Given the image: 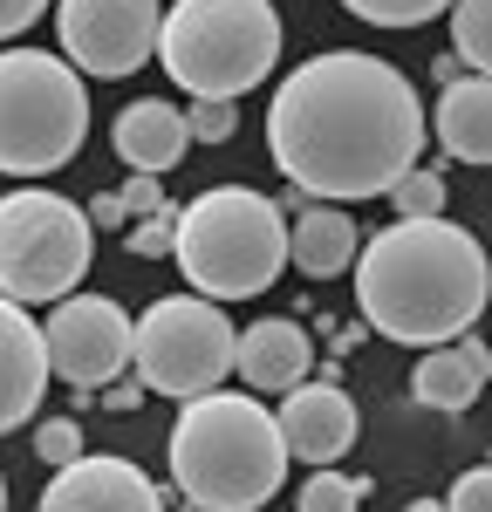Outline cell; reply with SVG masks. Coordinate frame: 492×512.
<instances>
[{
    "instance_id": "9",
    "label": "cell",
    "mask_w": 492,
    "mask_h": 512,
    "mask_svg": "<svg viewBox=\"0 0 492 512\" xmlns=\"http://www.w3.org/2000/svg\"><path fill=\"white\" fill-rule=\"evenodd\" d=\"M158 21H164L158 0H62L55 7L62 62L96 82L137 76L158 55Z\"/></svg>"
},
{
    "instance_id": "7",
    "label": "cell",
    "mask_w": 492,
    "mask_h": 512,
    "mask_svg": "<svg viewBox=\"0 0 492 512\" xmlns=\"http://www.w3.org/2000/svg\"><path fill=\"white\" fill-rule=\"evenodd\" d=\"M96 260V226L76 198L21 185L0 198V294L21 308H55L62 294H76L82 274Z\"/></svg>"
},
{
    "instance_id": "19",
    "label": "cell",
    "mask_w": 492,
    "mask_h": 512,
    "mask_svg": "<svg viewBox=\"0 0 492 512\" xmlns=\"http://www.w3.org/2000/svg\"><path fill=\"white\" fill-rule=\"evenodd\" d=\"M451 41H458V62L486 76L492 62V0H451Z\"/></svg>"
},
{
    "instance_id": "28",
    "label": "cell",
    "mask_w": 492,
    "mask_h": 512,
    "mask_svg": "<svg viewBox=\"0 0 492 512\" xmlns=\"http://www.w3.org/2000/svg\"><path fill=\"white\" fill-rule=\"evenodd\" d=\"M41 14H48V0H0V41H14V35H28Z\"/></svg>"
},
{
    "instance_id": "14",
    "label": "cell",
    "mask_w": 492,
    "mask_h": 512,
    "mask_svg": "<svg viewBox=\"0 0 492 512\" xmlns=\"http://www.w3.org/2000/svg\"><path fill=\"white\" fill-rule=\"evenodd\" d=\"M315 369V342L301 321H253L246 335H233V376L253 396H281Z\"/></svg>"
},
{
    "instance_id": "27",
    "label": "cell",
    "mask_w": 492,
    "mask_h": 512,
    "mask_svg": "<svg viewBox=\"0 0 492 512\" xmlns=\"http://www.w3.org/2000/svg\"><path fill=\"white\" fill-rule=\"evenodd\" d=\"M123 212H130V219H144V212H158L164 205V185L158 178H151V171H130V185H123Z\"/></svg>"
},
{
    "instance_id": "31",
    "label": "cell",
    "mask_w": 492,
    "mask_h": 512,
    "mask_svg": "<svg viewBox=\"0 0 492 512\" xmlns=\"http://www.w3.org/2000/svg\"><path fill=\"white\" fill-rule=\"evenodd\" d=\"M431 76H438V82H458V76H465V62H458V55H438V62H431Z\"/></svg>"
},
{
    "instance_id": "11",
    "label": "cell",
    "mask_w": 492,
    "mask_h": 512,
    "mask_svg": "<svg viewBox=\"0 0 492 512\" xmlns=\"http://www.w3.org/2000/svg\"><path fill=\"white\" fill-rule=\"evenodd\" d=\"M274 424H281V444L287 458H301V465H335L342 451H356V437H363V417H356V403L342 383H294L281 390V410H274Z\"/></svg>"
},
{
    "instance_id": "16",
    "label": "cell",
    "mask_w": 492,
    "mask_h": 512,
    "mask_svg": "<svg viewBox=\"0 0 492 512\" xmlns=\"http://www.w3.org/2000/svg\"><path fill=\"white\" fill-rule=\"evenodd\" d=\"M110 144H117V158L130 164V171H151V178H164L171 164L192 151V130H185V110H171V103H158V96H144V103L117 110V123H110Z\"/></svg>"
},
{
    "instance_id": "25",
    "label": "cell",
    "mask_w": 492,
    "mask_h": 512,
    "mask_svg": "<svg viewBox=\"0 0 492 512\" xmlns=\"http://www.w3.org/2000/svg\"><path fill=\"white\" fill-rule=\"evenodd\" d=\"M35 451L48 458V465H69L82 451V424L76 417H48V424H35Z\"/></svg>"
},
{
    "instance_id": "4",
    "label": "cell",
    "mask_w": 492,
    "mask_h": 512,
    "mask_svg": "<svg viewBox=\"0 0 492 512\" xmlns=\"http://www.w3.org/2000/svg\"><path fill=\"white\" fill-rule=\"evenodd\" d=\"M171 260L205 301H246L287 274V205L246 185H212L171 219Z\"/></svg>"
},
{
    "instance_id": "15",
    "label": "cell",
    "mask_w": 492,
    "mask_h": 512,
    "mask_svg": "<svg viewBox=\"0 0 492 512\" xmlns=\"http://www.w3.org/2000/svg\"><path fill=\"white\" fill-rule=\"evenodd\" d=\"M486 376H492V355H486V342L465 328V335L424 349L417 376H410V396H417L424 410H472L479 390H486Z\"/></svg>"
},
{
    "instance_id": "26",
    "label": "cell",
    "mask_w": 492,
    "mask_h": 512,
    "mask_svg": "<svg viewBox=\"0 0 492 512\" xmlns=\"http://www.w3.org/2000/svg\"><path fill=\"white\" fill-rule=\"evenodd\" d=\"M486 499H492V472H486V465H472V472H465V478H458V485L445 492V506H451V512H479Z\"/></svg>"
},
{
    "instance_id": "6",
    "label": "cell",
    "mask_w": 492,
    "mask_h": 512,
    "mask_svg": "<svg viewBox=\"0 0 492 512\" xmlns=\"http://www.w3.org/2000/svg\"><path fill=\"white\" fill-rule=\"evenodd\" d=\"M89 144V89L62 55L7 48L0 55V171L48 178Z\"/></svg>"
},
{
    "instance_id": "8",
    "label": "cell",
    "mask_w": 492,
    "mask_h": 512,
    "mask_svg": "<svg viewBox=\"0 0 492 512\" xmlns=\"http://www.w3.org/2000/svg\"><path fill=\"white\" fill-rule=\"evenodd\" d=\"M233 321L219 315V301L205 294H164L144 308V321L130 328V362L137 383L158 396H205L233 376Z\"/></svg>"
},
{
    "instance_id": "20",
    "label": "cell",
    "mask_w": 492,
    "mask_h": 512,
    "mask_svg": "<svg viewBox=\"0 0 492 512\" xmlns=\"http://www.w3.org/2000/svg\"><path fill=\"white\" fill-rule=\"evenodd\" d=\"M363 499H369V478H342L335 465H315V478L294 492L301 512H356Z\"/></svg>"
},
{
    "instance_id": "23",
    "label": "cell",
    "mask_w": 492,
    "mask_h": 512,
    "mask_svg": "<svg viewBox=\"0 0 492 512\" xmlns=\"http://www.w3.org/2000/svg\"><path fill=\"white\" fill-rule=\"evenodd\" d=\"M171 219H178L171 198H164L158 212H144V219L130 226V253H137V260H171Z\"/></svg>"
},
{
    "instance_id": "13",
    "label": "cell",
    "mask_w": 492,
    "mask_h": 512,
    "mask_svg": "<svg viewBox=\"0 0 492 512\" xmlns=\"http://www.w3.org/2000/svg\"><path fill=\"white\" fill-rule=\"evenodd\" d=\"M48 349H41V321H28L21 301L0 294V437L21 431L48 396Z\"/></svg>"
},
{
    "instance_id": "10",
    "label": "cell",
    "mask_w": 492,
    "mask_h": 512,
    "mask_svg": "<svg viewBox=\"0 0 492 512\" xmlns=\"http://www.w3.org/2000/svg\"><path fill=\"white\" fill-rule=\"evenodd\" d=\"M130 328L110 294H62L55 315L41 321V349H48V376L69 383L76 396H96L130 369Z\"/></svg>"
},
{
    "instance_id": "18",
    "label": "cell",
    "mask_w": 492,
    "mask_h": 512,
    "mask_svg": "<svg viewBox=\"0 0 492 512\" xmlns=\"http://www.w3.org/2000/svg\"><path fill=\"white\" fill-rule=\"evenodd\" d=\"M356 260V219L342 205H301V219H287V267L315 280L349 274Z\"/></svg>"
},
{
    "instance_id": "29",
    "label": "cell",
    "mask_w": 492,
    "mask_h": 512,
    "mask_svg": "<svg viewBox=\"0 0 492 512\" xmlns=\"http://www.w3.org/2000/svg\"><path fill=\"white\" fill-rule=\"evenodd\" d=\"M89 226H96V233H117V226H130L123 198H117V192H96V198H89Z\"/></svg>"
},
{
    "instance_id": "22",
    "label": "cell",
    "mask_w": 492,
    "mask_h": 512,
    "mask_svg": "<svg viewBox=\"0 0 492 512\" xmlns=\"http://www.w3.org/2000/svg\"><path fill=\"white\" fill-rule=\"evenodd\" d=\"M356 21H369V28H424V21H438L451 0H342Z\"/></svg>"
},
{
    "instance_id": "1",
    "label": "cell",
    "mask_w": 492,
    "mask_h": 512,
    "mask_svg": "<svg viewBox=\"0 0 492 512\" xmlns=\"http://www.w3.org/2000/svg\"><path fill=\"white\" fill-rule=\"evenodd\" d=\"M267 151L294 192L322 205L383 198L424 158V103L397 62L363 48H328L274 89Z\"/></svg>"
},
{
    "instance_id": "32",
    "label": "cell",
    "mask_w": 492,
    "mask_h": 512,
    "mask_svg": "<svg viewBox=\"0 0 492 512\" xmlns=\"http://www.w3.org/2000/svg\"><path fill=\"white\" fill-rule=\"evenodd\" d=\"M0 506H7V472H0Z\"/></svg>"
},
{
    "instance_id": "21",
    "label": "cell",
    "mask_w": 492,
    "mask_h": 512,
    "mask_svg": "<svg viewBox=\"0 0 492 512\" xmlns=\"http://www.w3.org/2000/svg\"><path fill=\"white\" fill-rule=\"evenodd\" d=\"M383 198H390V212H397V219H438V212H445V178H438V171H424V164H410Z\"/></svg>"
},
{
    "instance_id": "24",
    "label": "cell",
    "mask_w": 492,
    "mask_h": 512,
    "mask_svg": "<svg viewBox=\"0 0 492 512\" xmlns=\"http://www.w3.org/2000/svg\"><path fill=\"white\" fill-rule=\"evenodd\" d=\"M185 130H192V144H226L240 117H233V103H212V96H192V110H185Z\"/></svg>"
},
{
    "instance_id": "30",
    "label": "cell",
    "mask_w": 492,
    "mask_h": 512,
    "mask_svg": "<svg viewBox=\"0 0 492 512\" xmlns=\"http://www.w3.org/2000/svg\"><path fill=\"white\" fill-rule=\"evenodd\" d=\"M96 403H103V410H110V417H130V410H137V403H144V383H110V390L96 396Z\"/></svg>"
},
{
    "instance_id": "2",
    "label": "cell",
    "mask_w": 492,
    "mask_h": 512,
    "mask_svg": "<svg viewBox=\"0 0 492 512\" xmlns=\"http://www.w3.org/2000/svg\"><path fill=\"white\" fill-rule=\"evenodd\" d=\"M349 267H356L363 328L404 342V349L410 342L431 349V342L465 335L472 321L486 315V294H492L486 246L465 226H451L445 212L438 219H397V226H383Z\"/></svg>"
},
{
    "instance_id": "5",
    "label": "cell",
    "mask_w": 492,
    "mask_h": 512,
    "mask_svg": "<svg viewBox=\"0 0 492 512\" xmlns=\"http://www.w3.org/2000/svg\"><path fill=\"white\" fill-rule=\"evenodd\" d=\"M158 62L178 89L233 103L274 76L281 14L274 0H171L158 21Z\"/></svg>"
},
{
    "instance_id": "17",
    "label": "cell",
    "mask_w": 492,
    "mask_h": 512,
    "mask_svg": "<svg viewBox=\"0 0 492 512\" xmlns=\"http://www.w3.org/2000/svg\"><path fill=\"white\" fill-rule=\"evenodd\" d=\"M424 130H438V144L458 164H486L492 158V82L479 69L445 82V96H438V110H431Z\"/></svg>"
},
{
    "instance_id": "12",
    "label": "cell",
    "mask_w": 492,
    "mask_h": 512,
    "mask_svg": "<svg viewBox=\"0 0 492 512\" xmlns=\"http://www.w3.org/2000/svg\"><path fill=\"white\" fill-rule=\"evenodd\" d=\"M158 506L164 492L130 458H89V451L55 465L48 492H41V512H158Z\"/></svg>"
},
{
    "instance_id": "3",
    "label": "cell",
    "mask_w": 492,
    "mask_h": 512,
    "mask_svg": "<svg viewBox=\"0 0 492 512\" xmlns=\"http://www.w3.org/2000/svg\"><path fill=\"white\" fill-rule=\"evenodd\" d=\"M287 485L281 424L253 390H205L178 403L171 424V492L199 512H260Z\"/></svg>"
}]
</instances>
